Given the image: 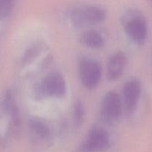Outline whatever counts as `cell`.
<instances>
[{
	"label": "cell",
	"mask_w": 152,
	"mask_h": 152,
	"mask_svg": "<svg viewBox=\"0 0 152 152\" xmlns=\"http://www.w3.org/2000/svg\"><path fill=\"white\" fill-rule=\"evenodd\" d=\"M121 22L125 34L133 42L139 45L145 42L148 37L147 21L139 10H127L122 16Z\"/></svg>",
	"instance_id": "6da1fadb"
},
{
	"label": "cell",
	"mask_w": 152,
	"mask_h": 152,
	"mask_svg": "<svg viewBox=\"0 0 152 152\" xmlns=\"http://www.w3.org/2000/svg\"><path fill=\"white\" fill-rule=\"evenodd\" d=\"M68 17L71 25L75 28H86L104 22L106 19V12L99 6L86 4L72 9Z\"/></svg>",
	"instance_id": "7a4b0ae2"
},
{
	"label": "cell",
	"mask_w": 152,
	"mask_h": 152,
	"mask_svg": "<svg viewBox=\"0 0 152 152\" xmlns=\"http://www.w3.org/2000/svg\"><path fill=\"white\" fill-rule=\"evenodd\" d=\"M66 82L62 74L52 72L44 77L35 87L37 97H49L61 99L66 94Z\"/></svg>",
	"instance_id": "3957f363"
},
{
	"label": "cell",
	"mask_w": 152,
	"mask_h": 152,
	"mask_svg": "<svg viewBox=\"0 0 152 152\" xmlns=\"http://www.w3.org/2000/svg\"><path fill=\"white\" fill-rule=\"evenodd\" d=\"M110 146V137L107 131L94 126L89 131L76 152H104Z\"/></svg>",
	"instance_id": "277c9868"
},
{
	"label": "cell",
	"mask_w": 152,
	"mask_h": 152,
	"mask_svg": "<svg viewBox=\"0 0 152 152\" xmlns=\"http://www.w3.org/2000/svg\"><path fill=\"white\" fill-rule=\"evenodd\" d=\"M102 70L101 65L91 58H83L79 64V77L85 88H95L101 81Z\"/></svg>",
	"instance_id": "5b68a950"
},
{
	"label": "cell",
	"mask_w": 152,
	"mask_h": 152,
	"mask_svg": "<svg viewBox=\"0 0 152 152\" xmlns=\"http://www.w3.org/2000/svg\"><path fill=\"white\" fill-rule=\"evenodd\" d=\"M122 98L115 91H110L102 99L100 108V115L103 121L114 123L121 117L123 111Z\"/></svg>",
	"instance_id": "8992f818"
},
{
	"label": "cell",
	"mask_w": 152,
	"mask_h": 152,
	"mask_svg": "<svg viewBox=\"0 0 152 152\" xmlns=\"http://www.w3.org/2000/svg\"><path fill=\"white\" fill-rule=\"evenodd\" d=\"M141 83L137 79H131L124 85L122 100L128 114H131L135 111L141 96Z\"/></svg>",
	"instance_id": "52a82bcc"
},
{
	"label": "cell",
	"mask_w": 152,
	"mask_h": 152,
	"mask_svg": "<svg viewBox=\"0 0 152 152\" xmlns=\"http://www.w3.org/2000/svg\"><path fill=\"white\" fill-rule=\"evenodd\" d=\"M127 64V56L123 51H116L109 59L107 65V77L110 81L118 80L123 74Z\"/></svg>",
	"instance_id": "ba28073f"
},
{
	"label": "cell",
	"mask_w": 152,
	"mask_h": 152,
	"mask_svg": "<svg viewBox=\"0 0 152 152\" xmlns=\"http://www.w3.org/2000/svg\"><path fill=\"white\" fill-rule=\"evenodd\" d=\"M28 131L33 140L37 143L46 142L52 138V131L45 122L38 118H31L28 122Z\"/></svg>",
	"instance_id": "9c48e42d"
},
{
	"label": "cell",
	"mask_w": 152,
	"mask_h": 152,
	"mask_svg": "<svg viewBox=\"0 0 152 152\" xmlns=\"http://www.w3.org/2000/svg\"><path fill=\"white\" fill-rule=\"evenodd\" d=\"M80 42L83 45L92 49H100L104 45V39L99 32L89 30L80 37Z\"/></svg>",
	"instance_id": "30bf717a"
},
{
	"label": "cell",
	"mask_w": 152,
	"mask_h": 152,
	"mask_svg": "<svg viewBox=\"0 0 152 152\" xmlns=\"http://www.w3.org/2000/svg\"><path fill=\"white\" fill-rule=\"evenodd\" d=\"M44 45L40 42H34V44L30 45L24 53L22 58V64H23L24 65H29L41 53L44 48Z\"/></svg>",
	"instance_id": "8fae6325"
},
{
	"label": "cell",
	"mask_w": 152,
	"mask_h": 152,
	"mask_svg": "<svg viewBox=\"0 0 152 152\" xmlns=\"http://www.w3.org/2000/svg\"><path fill=\"white\" fill-rule=\"evenodd\" d=\"M85 117V109L80 100L75 102L73 108V123L75 128H79L83 124Z\"/></svg>",
	"instance_id": "7c38bea8"
},
{
	"label": "cell",
	"mask_w": 152,
	"mask_h": 152,
	"mask_svg": "<svg viewBox=\"0 0 152 152\" xmlns=\"http://www.w3.org/2000/svg\"><path fill=\"white\" fill-rule=\"evenodd\" d=\"M16 0H0V20L7 18L11 13Z\"/></svg>",
	"instance_id": "4fadbf2b"
},
{
	"label": "cell",
	"mask_w": 152,
	"mask_h": 152,
	"mask_svg": "<svg viewBox=\"0 0 152 152\" xmlns=\"http://www.w3.org/2000/svg\"><path fill=\"white\" fill-rule=\"evenodd\" d=\"M151 1H152V0H151Z\"/></svg>",
	"instance_id": "5bb4252c"
}]
</instances>
